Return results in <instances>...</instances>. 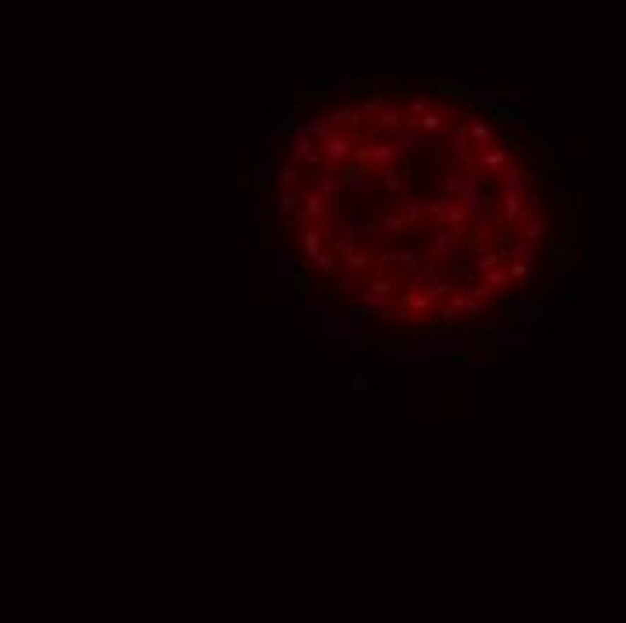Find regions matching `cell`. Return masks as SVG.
<instances>
[{"label":"cell","instance_id":"obj_13","mask_svg":"<svg viewBox=\"0 0 626 623\" xmlns=\"http://www.w3.org/2000/svg\"><path fill=\"white\" fill-rule=\"evenodd\" d=\"M403 123H407L403 105H400V101H385V105H382V112H378V123H374V127H378L382 134H396Z\"/></svg>","mask_w":626,"mask_h":623},{"label":"cell","instance_id":"obj_35","mask_svg":"<svg viewBox=\"0 0 626 623\" xmlns=\"http://www.w3.org/2000/svg\"><path fill=\"white\" fill-rule=\"evenodd\" d=\"M486 184H490V177L479 170V166H472V170H464V194H476V191H486Z\"/></svg>","mask_w":626,"mask_h":623},{"label":"cell","instance_id":"obj_3","mask_svg":"<svg viewBox=\"0 0 626 623\" xmlns=\"http://www.w3.org/2000/svg\"><path fill=\"white\" fill-rule=\"evenodd\" d=\"M331 199L328 194H321L317 187H302V199H299V216H302V223H328L331 220Z\"/></svg>","mask_w":626,"mask_h":623},{"label":"cell","instance_id":"obj_5","mask_svg":"<svg viewBox=\"0 0 626 623\" xmlns=\"http://www.w3.org/2000/svg\"><path fill=\"white\" fill-rule=\"evenodd\" d=\"M346 220L360 231L364 242H382V213H378L374 206H364V202H360V206H349Z\"/></svg>","mask_w":626,"mask_h":623},{"label":"cell","instance_id":"obj_38","mask_svg":"<svg viewBox=\"0 0 626 623\" xmlns=\"http://www.w3.org/2000/svg\"><path fill=\"white\" fill-rule=\"evenodd\" d=\"M403 213H407V220H411V231H421V223L428 220V213H425V199H414L411 206H403Z\"/></svg>","mask_w":626,"mask_h":623},{"label":"cell","instance_id":"obj_30","mask_svg":"<svg viewBox=\"0 0 626 623\" xmlns=\"http://www.w3.org/2000/svg\"><path fill=\"white\" fill-rule=\"evenodd\" d=\"M439 310H443V325L461 321V314H464V292H450V299H447Z\"/></svg>","mask_w":626,"mask_h":623},{"label":"cell","instance_id":"obj_25","mask_svg":"<svg viewBox=\"0 0 626 623\" xmlns=\"http://www.w3.org/2000/svg\"><path fill=\"white\" fill-rule=\"evenodd\" d=\"M450 292H454V281H428V285H421V296L428 299V306H443L447 299H450Z\"/></svg>","mask_w":626,"mask_h":623},{"label":"cell","instance_id":"obj_41","mask_svg":"<svg viewBox=\"0 0 626 623\" xmlns=\"http://www.w3.org/2000/svg\"><path fill=\"white\" fill-rule=\"evenodd\" d=\"M278 263H281V267H278V274H281V278H295V260H292V252H281Z\"/></svg>","mask_w":626,"mask_h":623},{"label":"cell","instance_id":"obj_18","mask_svg":"<svg viewBox=\"0 0 626 623\" xmlns=\"http://www.w3.org/2000/svg\"><path fill=\"white\" fill-rule=\"evenodd\" d=\"M299 238H302V256H306V260H313V256H317V252L324 249L328 231H324V223H306Z\"/></svg>","mask_w":626,"mask_h":623},{"label":"cell","instance_id":"obj_20","mask_svg":"<svg viewBox=\"0 0 626 623\" xmlns=\"http://www.w3.org/2000/svg\"><path fill=\"white\" fill-rule=\"evenodd\" d=\"M522 191H504V199H500V209H497V223H515L522 216Z\"/></svg>","mask_w":626,"mask_h":623},{"label":"cell","instance_id":"obj_36","mask_svg":"<svg viewBox=\"0 0 626 623\" xmlns=\"http://www.w3.org/2000/svg\"><path fill=\"white\" fill-rule=\"evenodd\" d=\"M309 263H313V267H317V270H321V274H335V270H338V252H335V249H321V252H317V256H313Z\"/></svg>","mask_w":626,"mask_h":623},{"label":"cell","instance_id":"obj_31","mask_svg":"<svg viewBox=\"0 0 626 623\" xmlns=\"http://www.w3.org/2000/svg\"><path fill=\"white\" fill-rule=\"evenodd\" d=\"M479 281H483L490 292H504L507 285H512V274H507V270H500V267H493V270H486V274H479Z\"/></svg>","mask_w":626,"mask_h":623},{"label":"cell","instance_id":"obj_10","mask_svg":"<svg viewBox=\"0 0 626 623\" xmlns=\"http://www.w3.org/2000/svg\"><path fill=\"white\" fill-rule=\"evenodd\" d=\"M454 115H457V105H443V108H428L421 120H414L411 127L425 130V134H443L450 123H454Z\"/></svg>","mask_w":626,"mask_h":623},{"label":"cell","instance_id":"obj_23","mask_svg":"<svg viewBox=\"0 0 626 623\" xmlns=\"http://www.w3.org/2000/svg\"><path fill=\"white\" fill-rule=\"evenodd\" d=\"M468 238H472L476 249H479V245H493V242H497V223H490L486 216H483V220H472V223H468Z\"/></svg>","mask_w":626,"mask_h":623},{"label":"cell","instance_id":"obj_32","mask_svg":"<svg viewBox=\"0 0 626 623\" xmlns=\"http://www.w3.org/2000/svg\"><path fill=\"white\" fill-rule=\"evenodd\" d=\"M497 177H500V191H522L526 170H519V166H507V170H500Z\"/></svg>","mask_w":626,"mask_h":623},{"label":"cell","instance_id":"obj_33","mask_svg":"<svg viewBox=\"0 0 626 623\" xmlns=\"http://www.w3.org/2000/svg\"><path fill=\"white\" fill-rule=\"evenodd\" d=\"M439 191H443V194H454V199H461V194H464V173H457V170L443 173V177H439Z\"/></svg>","mask_w":626,"mask_h":623},{"label":"cell","instance_id":"obj_1","mask_svg":"<svg viewBox=\"0 0 626 623\" xmlns=\"http://www.w3.org/2000/svg\"><path fill=\"white\" fill-rule=\"evenodd\" d=\"M317 148H321V170L342 173V170L353 166V141H349L346 130H335L331 137L317 141Z\"/></svg>","mask_w":626,"mask_h":623},{"label":"cell","instance_id":"obj_45","mask_svg":"<svg viewBox=\"0 0 626 623\" xmlns=\"http://www.w3.org/2000/svg\"><path fill=\"white\" fill-rule=\"evenodd\" d=\"M522 314H526V318H522V321H526V328H536V325H540V318L547 314V310H540V306H526Z\"/></svg>","mask_w":626,"mask_h":623},{"label":"cell","instance_id":"obj_8","mask_svg":"<svg viewBox=\"0 0 626 623\" xmlns=\"http://www.w3.org/2000/svg\"><path fill=\"white\" fill-rule=\"evenodd\" d=\"M497 123H507V127H522L526 115H529V101L522 94H512V98H500V105L493 108Z\"/></svg>","mask_w":626,"mask_h":623},{"label":"cell","instance_id":"obj_42","mask_svg":"<svg viewBox=\"0 0 626 623\" xmlns=\"http://www.w3.org/2000/svg\"><path fill=\"white\" fill-rule=\"evenodd\" d=\"M270 166H273V163H266V159H256V191H263V184L270 180Z\"/></svg>","mask_w":626,"mask_h":623},{"label":"cell","instance_id":"obj_24","mask_svg":"<svg viewBox=\"0 0 626 623\" xmlns=\"http://www.w3.org/2000/svg\"><path fill=\"white\" fill-rule=\"evenodd\" d=\"M428 108H436V94H432V91H425V94H414V98L403 105V112H407V127H411L414 120H421V115H425Z\"/></svg>","mask_w":626,"mask_h":623},{"label":"cell","instance_id":"obj_27","mask_svg":"<svg viewBox=\"0 0 626 623\" xmlns=\"http://www.w3.org/2000/svg\"><path fill=\"white\" fill-rule=\"evenodd\" d=\"M317 83H321V87H331L335 94H346V98H349V94H357V87H360L357 76H321Z\"/></svg>","mask_w":626,"mask_h":623},{"label":"cell","instance_id":"obj_34","mask_svg":"<svg viewBox=\"0 0 626 623\" xmlns=\"http://www.w3.org/2000/svg\"><path fill=\"white\" fill-rule=\"evenodd\" d=\"M512 260H522V263H536V242H526V238H512Z\"/></svg>","mask_w":626,"mask_h":623},{"label":"cell","instance_id":"obj_21","mask_svg":"<svg viewBox=\"0 0 626 623\" xmlns=\"http://www.w3.org/2000/svg\"><path fill=\"white\" fill-rule=\"evenodd\" d=\"M292 134H306L313 141H324V137L335 134V127H331L328 115H317V120H306V123H292Z\"/></svg>","mask_w":626,"mask_h":623},{"label":"cell","instance_id":"obj_11","mask_svg":"<svg viewBox=\"0 0 626 623\" xmlns=\"http://www.w3.org/2000/svg\"><path fill=\"white\" fill-rule=\"evenodd\" d=\"M360 231L349 223V220H335V231H331V249L338 252V260L346 256V252H353V249H360Z\"/></svg>","mask_w":626,"mask_h":623},{"label":"cell","instance_id":"obj_28","mask_svg":"<svg viewBox=\"0 0 626 623\" xmlns=\"http://www.w3.org/2000/svg\"><path fill=\"white\" fill-rule=\"evenodd\" d=\"M500 260H504V252H500V249H486V245H479V249H476V260H472V267L479 270V274H486V270L500 267Z\"/></svg>","mask_w":626,"mask_h":623},{"label":"cell","instance_id":"obj_29","mask_svg":"<svg viewBox=\"0 0 626 623\" xmlns=\"http://www.w3.org/2000/svg\"><path fill=\"white\" fill-rule=\"evenodd\" d=\"M342 263L353 270V274H364V270H371L374 267V256L371 252H364V249H353V252H346L342 256Z\"/></svg>","mask_w":626,"mask_h":623},{"label":"cell","instance_id":"obj_4","mask_svg":"<svg viewBox=\"0 0 626 623\" xmlns=\"http://www.w3.org/2000/svg\"><path fill=\"white\" fill-rule=\"evenodd\" d=\"M245 144L252 148L256 159H266V163H285V144H281V134L273 130V127H266V130H259V134H249V137H245Z\"/></svg>","mask_w":626,"mask_h":623},{"label":"cell","instance_id":"obj_39","mask_svg":"<svg viewBox=\"0 0 626 623\" xmlns=\"http://www.w3.org/2000/svg\"><path fill=\"white\" fill-rule=\"evenodd\" d=\"M382 105H385V101H382L378 94H374V98H367V101L360 105V115H364V123H378V112H382Z\"/></svg>","mask_w":626,"mask_h":623},{"label":"cell","instance_id":"obj_6","mask_svg":"<svg viewBox=\"0 0 626 623\" xmlns=\"http://www.w3.org/2000/svg\"><path fill=\"white\" fill-rule=\"evenodd\" d=\"M400 289H403L400 274H374L367 281V289H360L357 296H360V303H393L400 296Z\"/></svg>","mask_w":626,"mask_h":623},{"label":"cell","instance_id":"obj_9","mask_svg":"<svg viewBox=\"0 0 626 623\" xmlns=\"http://www.w3.org/2000/svg\"><path fill=\"white\" fill-rule=\"evenodd\" d=\"M342 180H346V191H353L357 199H371L374 194V170L371 166H349L342 170Z\"/></svg>","mask_w":626,"mask_h":623},{"label":"cell","instance_id":"obj_15","mask_svg":"<svg viewBox=\"0 0 626 623\" xmlns=\"http://www.w3.org/2000/svg\"><path fill=\"white\" fill-rule=\"evenodd\" d=\"M299 199H302V191H299V187H278V202H273V213H278L281 223H285L288 216H299Z\"/></svg>","mask_w":626,"mask_h":623},{"label":"cell","instance_id":"obj_12","mask_svg":"<svg viewBox=\"0 0 626 623\" xmlns=\"http://www.w3.org/2000/svg\"><path fill=\"white\" fill-rule=\"evenodd\" d=\"M507 166H512V148H497V144H490V148L479 151V170H483L486 177H497V173L507 170Z\"/></svg>","mask_w":626,"mask_h":623},{"label":"cell","instance_id":"obj_43","mask_svg":"<svg viewBox=\"0 0 626 623\" xmlns=\"http://www.w3.org/2000/svg\"><path fill=\"white\" fill-rule=\"evenodd\" d=\"M367 389H371V375L357 368V375H353V393H357V397H364Z\"/></svg>","mask_w":626,"mask_h":623},{"label":"cell","instance_id":"obj_46","mask_svg":"<svg viewBox=\"0 0 626 623\" xmlns=\"http://www.w3.org/2000/svg\"><path fill=\"white\" fill-rule=\"evenodd\" d=\"M507 306H512V310H526V306H529V296H526V292H515L512 299H507Z\"/></svg>","mask_w":626,"mask_h":623},{"label":"cell","instance_id":"obj_19","mask_svg":"<svg viewBox=\"0 0 626 623\" xmlns=\"http://www.w3.org/2000/svg\"><path fill=\"white\" fill-rule=\"evenodd\" d=\"M400 163V148H396V141L389 137V141H374V159H371V170H389V166H396Z\"/></svg>","mask_w":626,"mask_h":623},{"label":"cell","instance_id":"obj_40","mask_svg":"<svg viewBox=\"0 0 626 623\" xmlns=\"http://www.w3.org/2000/svg\"><path fill=\"white\" fill-rule=\"evenodd\" d=\"M493 292L483 285V281H472V285H464V299H479V303H486Z\"/></svg>","mask_w":626,"mask_h":623},{"label":"cell","instance_id":"obj_7","mask_svg":"<svg viewBox=\"0 0 626 623\" xmlns=\"http://www.w3.org/2000/svg\"><path fill=\"white\" fill-rule=\"evenodd\" d=\"M457 245H461V242L450 235L447 227H432V231H425V235H421V252L432 256V260H447V263H450V256H454Z\"/></svg>","mask_w":626,"mask_h":623},{"label":"cell","instance_id":"obj_22","mask_svg":"<svg viewBox=\"0 0 626 623\" xmlns=\"http://www.w3.org/2000/svg\"><path fill=\"white\" fill-rule=\"evenodd\" d=\"M360 289H364L360 274H353V270L338 274V270H335V281H331V296H335V299H349V296H357Z\"/></svg>","mask_w":626,"mask_h":623},{"label":"cell","instance_id":"obj_44","mask_svg":"<svg viewBox=\"0 0 626 623\" xmlns=\"http://www.w3.org/2000/svg\"><path fill=\"white\" fill-rule=\"evenodd\" d=\"M507 274H512V281H515V278H529V274H533V267H529V263H522V260H512Z\"/></svg>","mask_w":626,"mask_h":623},{"label":"cell","instance_id":"obj_16","mask_svg":"<svg viewBox=\"0 0 626 623\" xmlns=\"http://www.w3.org/2000/svg\"><path fill=\"white\" fill-rule=\"evenodd\" d=\"M468 134H472V144L483 151V148H490V144H497V134H493V123L486 120V115H472L468 120Z\"/></svg>","mask_w":626,"mask_h":623},{"label":"cell","instance_id":"obj_14","mask_svg":"<svg viewBox=\"0 0 626 623\" xmlns=\"http://www.w3.org/2000/svg\"><path fill=\"white\" fill-rule=\"evenodd\" d=\"M407 231H411V220H407L403 209H396V213H382V242H400Z\"/></svg>","mask_w":626,"mask_h":623},{"label":"cell","instance_id":"obj_37","mask_svg":"<svg viewBox=\"0 0 626 623\" xmlns=\"http://www.w3.org/2000/svg\"><path fill=\"white\" fill-rule=\"evenodd\" d=\"M299 180H302V166H295V163H281L278 187H299Z\"/></svg>","mask_w":626,"mask_h":623},{"label":"cell","instance_id":"obj_26","mask_svg":"<svg viewBox=\"0 0 626 623\" xmlns=\"http://www.w3.org/2000/svg\"><path fill=\"white\" fill-rule=\"evenodd\" d=\"M396 263H400V270H403L407 278H414L418 270H421V263H425V252L414 249V245L411 249H396Z\"/></svg>","mask_w":626,"mask_h":623},{"label":"cell","instance_id":"obj_17","mask_svg":"<svg viewBox=\"0 0 626 623\" xmlns=\"http://www.w3.org/2000/svg\"><path fill=\"white\" fill-rule=\"evenodd\" d=\"M328 120H331V127H335V130H353V127H364V115H360V108H357V105H338V108H331V112H328Z\"/></svg>","mask_w":626,"mask_h":623},{"label":"cell","instance_id":"obj_2","mask_svg":"<svg viewBox=\"0 0 626 623\" xmlns=\"http://www.w3.org/2000/svg\"><path fill=\"white\" fill-rule=\"evenodd\" d=\"M285 163H295L302 170H321V148H317V141L306 137V134H292L288 148H285Z\"/></svg>","mask_w":626,"mask_h":623}]
</instances>
